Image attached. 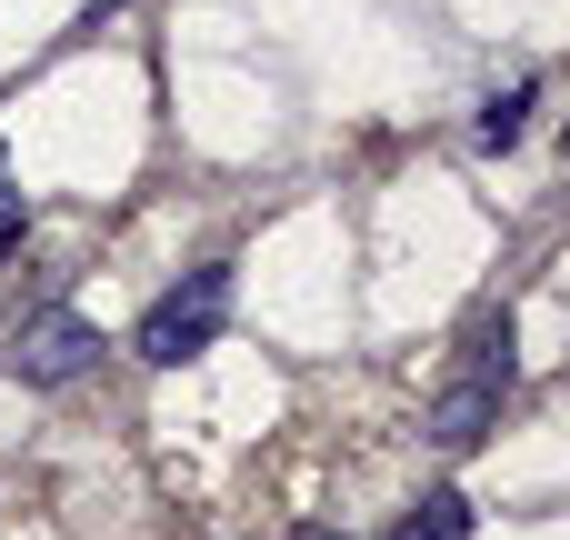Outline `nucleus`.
<instances>
[{
  "mask_svg": "<svg viewBox=\"0 0 570 540\" xmlns=\"http://www.w3.org/2000/svg\"><path fill=\"white\" fill-rule=\"evenodd\" d=\"M220 321H230V261H210V271H190L180 291H160V301L140 311V331H130V351L160 361V371H180V361H200V351L220 341Z\"/></svg>",
  "mask_w": 570,
  "mask_h": 540,
  "instance_id": "1",
  "label": "nucleus"
},
{
  "mask_svg": "<svg viewBox=\"0 0 570 540\" xmlns=\"http://www.w3.org/2000/svg\"><path fill=\"white\" fill-rule=\"evenodd\" d=\"M90 361H100V331H90L80 311H40V321H20V331H10V371H20V381H40V391L80 381Z\"/></svg>",
  "mask_w": 570,
  "mask_h": 540,
  "instance_id": "2",
  "label": "nucleus"
},
{
  "mask_svg": "<svg viewBox=\"0 0 570 540\" xmlns=\"http://www.w3.org/2000/svg\"><path fill=\"white\" fill-rule=\"evenodd\" d=\"M491 421H501V391H491V381H451V391L431 401V441H441V451H471Z\"/></svg>",
  "mask_w": 570,
  "mask_h": 540,
  "instance_id": "3",
  "label": "nucleus"
},
{
  "mask_svg": "<svg viewBox=\"0 0 570 540\" xmlns=\"http://www.w3.org/2000/svg\"><path fill=\"white\" fill-rule=\"evenodd\" d=\"M511 371H521V331H511V311H501V321H481V331H471V381L511 391Z\"/></svg>",
  "mask_w": 570,
  "mask_h": 540,
  "instance_id": "4",
  "label": "nucleus"
},
{
  "mask_svg": "<svg viewBox=\"0 0 570 540\" xmlns=\"http://www.w3.org/2000/svg\"><path fill=\"white\" fill-rule=\"evenodd\" d=\"M521 130H531V80H511V90L481 100V150H521Z\"/></svg>",
  "mask_w": 570,
  "mask_h": 540,
  "instance_id": "5",
  "label": "nucleus"
},
{
  "mask_svg": "<svg viewBox=\"0 0 570 540\" xmlns=\"http://www.w3.org/2000/svg\"><path fill=\"white\" fill-rule=\"evenodd\" d=\"M401 540H471V501H461V491H431V501L401 521Z\"/></svg>",
  "mask_w": 570,
  "mask_h": 540,
  "instance_id": "6",
  "label": "nucleus"
},
{
  "mask_svg": "<svg viewBox=\"0 0 570 540\" xmlns=\"http://www.w3.org/2000/svg\"><path fill=\"white\" fill-rule=\"evenodd\" d=\"M0 220H20V190H10V170H0Z\"/></svg>",
  "mask_w": 570,
  "mask_h": 540,
  "instance_id": "7",
  "label": "nucleus"
},
{
  "mask_svg": "<svg viewBox=\"0 0 570 540\" xmlns=\"http://www.w3.org/2000/svg\"><path fill=\"white\" fill-rule=\"evenodd\" d=\"M10 240H20V220H0V261H10Z\"/></svg>",
  "mask_w": 570,
  "mask_h": 540,
  "instance_id": "8",
  "label": "nucleus"
},
{
  "mask_svg": "<svg viewBox=\"0 0 570 540\" xmlns=\"http://www.w3.org/2000/svg\"><path fill=\"white\" fill-rule=\"evenodd\" d=\"M291 540H351V531H291Z\"/></svg>",
  "mask_w": 570,
  "mask_h": 540,
  "instance_id": "9",
  "label": "nucleus"
},
{
  "mask_svg": "<svg viewBox=\"0 0 570 540\" xmlns=\"http://www.w3.org/2000/svg\"><path fill=\"white\" fill-rule=\"evenodd\" d=\"M561 150H570V130H561Z\"/></svg>",
  "mask_w": 570,
  "mask_h": 540,
  "instance_id": "10",
  "label": "nucleus"
}]
</instances>
